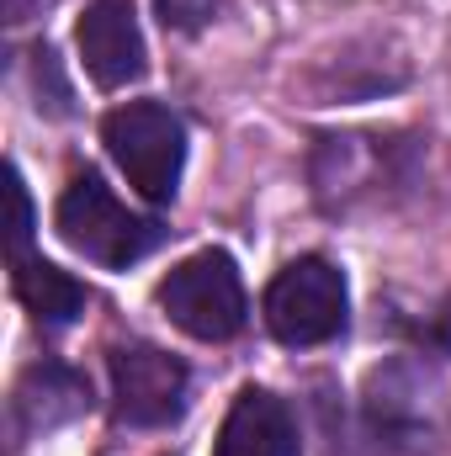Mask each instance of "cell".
Returning a JSON list of instances; mask_svg holds the SVG:
<instances>
[{
    "instance_id": "obj_1",
    "label": "cell",
    "mask_w": 451,
    "mask_h": 456,
    "mask_svg": "<svg viewBox=\"0 0 451 456\" xmlns=\"http://www.w3.org/2000/svg\"><path fill=\"white\" fill-rule=\"evenodd\" d=\"M53 224H59V239H64L70 249H80L86 260L112 265V271L144 260V255L160 249V239H165V228L154 224V218L122 208L117 191L96 175V170H86V175H75V181L64 186Z\"/></svg>"
},
{
    "instance_id": "obj_2",
    "label": "cell",
    "mask_w": 451,
    "mask_h": 456,
    "mask_svg": "<svg viewBox=\"0 0 451 456\" xmlns=\"http://www.w3.org/2000/svg\"><path fill=\"white\" fill-rule=\"evenodd\" d=\"M102 143L117 159V170L127 175V186L149 202H170L186 170V127L181 117L160 102H127L107 112L102 122Z\"/></svg>"
},
{
    "instance_id": "obj_3",
    "label": "cell",
    "mask_w": 451,
    "mask_h": 456,
    "mask_svg": "<svg viewBox=\"0 0 451 456\" xmlns=\"http://www.w3.org/2000/svg\"><path fill=\"white\" fill-rule=\"evenodd\" d=\"M160 308L170 314L176 330H186L192 340H234L244 330V281L239 265L228 260L224 249H202L192 260H181L165 281H160Z\"/></svg>"
},
{
    "instance_id": "obj_4",
    "label": "cell",
    "mask_w": 451,
    "mask_h": 456,
    "mask_svg": "<svg viewBox=\"0 0 451 456\" xmlns=\"http://www.w3.org/2000/svg\"><path fill=\"white\" fill-rule=\"evenodd\" d=\"M350 297H345V276L330 260L303 255L287 271H276V281L266 287V330L292 350L308 345H330L345 330Z\"/></svg>"
},
{
    "instance_id": "obj_5",
    "label": "cell",
    "mask_w": 451,
    "mask_h": 456,
    "mask_svg": "<svg viewBox=\"0 0 451 456\" xmlns=\"http://www.w3.org/2000/svg\"><path fill=\"white\" fill-rule=\"evenodd\" d=\"M112 398L127 425H170L186 409V366L160 345H117L112 350Z\"/></svg>"
},
{
    "instance_id": "obj_6",
    "label": "cell",
    "mask_w": 451,
    "mask_h": 456,
    "mask_svg": "<svg viewBox=\"0 0 451 456\" xmlns=\"http://www.w3.org/2000/svg\"><path fill=\"white\" fill-rule=\"evenodd\" d=\"M75 43H80L86 75H91L102 91H127V86L144 80V69H149V48H144L133 0H91L86 16H80Z\"/></svg>"
},
{
    "instance_id": "obj_7",
    "label": "cell",
    "mask_w": 451,
    "mask_h": 456,
    "mask_svg": "<svg viewBox=\"0 0 451 456\" xmlns=\"http://www.w3.org/2000/svg\"><path fill=\"white\" fill-rule=\"evenodd\" d=\"M218 456H303L298 419L266 387H244L218 430Z\"/></svg>"
},
{
    "instance_id": "obj_8",
    "label": "cell",
    "mask_w": 451,
    "mask_h": 456,
    "mask_svg": "<svg viewBox=\"0 0 451 456\" xmlns=\"http://www.w3.org/2000/svg\"><path fill=\"white\" fill-rule=\"evenodd\" d=\"M86 403H91V387L59 361H43L16 382V425L21 430H53L64 419H75Z\"/></svg>"
},
{
    "instance_id": "obj_9",
    "label": "cell",
    "mask_w": 451,
    "mask_h": 456,
    "mask_svg": "<svg viewBox=\"0 0 451 456\" xmlns=\"http://www.w3.org/2000/svg\"><path fill=\"white\" fill-rule=\"evenodd\" d=\"M16 297L43 330H64L86 314V287L48 260H16Z\"/></svg>"
},
{
    "instance_id": "obj_10",
    "label": "cell",
    "mask_w": 451,
    "mask_h": 456,
    "mask_svg": "<svg viewBox=\"0 0 451 456\" xmlns=\"http://www.w3.org/2000/svg\"><path fill=\"white\" fill-rule=\"evenodd\" d=\"M5 197H11V249H16V260H21V249H27V239H32V197H27V186H21V170H16V165L5 170Z\"/></svg>"
},
{
    "instance_id": "obj_11",
    "label": "cell",
    "mask_w": 451,
    "mask_h": 456,
    "mask_svg": "<svg viewBox=\"0 0 451 456\" xmlns=\"http://www.w3.org/2000/svg\"><path fill=\"white\" fill-rule=\"evenodd\" d=\"M436 345H441V350L451 355V303L441 308V314H436Z\"/></svg>"
},
{
    "instance_id": "obj_12",
    "label": "cell",
    "mask_w": 451,
    "mask_h": 456,
    "mask_svg": "<svg viewBox=\"0 0 451 456\" xmlns=\"http://www.w3.org/2000/svg\"><path fill=\"white\" fill-rule=\"evenodd\" d=\"M27 11H32V0H5V21H27Z\"/></svg>"
}]
</instances>
